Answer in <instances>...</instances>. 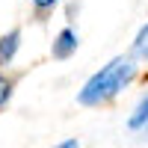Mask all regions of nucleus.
<instances>
[{
	"label": "nucleus",
	"instance_id": "f257e3e1",
	"mask_svg": "<svg viewBox=\"0 0 148 148\" xmlns=\"http://www.w3.org/2000/svg\"><path fill=\"white\" fill-rule=\"evenodd\" d=\"M133 77H136V62H133L130 56H116L113 62H107L98 74H92V77L86 80V86L77 95V101L86 104V107L104 104L110 98H116Z\"/></svg>",
	"mask_w": 148,
	"mask_h": 148
},
{
	"label": "nucleus",
	"instance_id": "f03ea898",
	"mask_svg": "<svg viewBox=\"0 0 148 148\" xmlns=\"http://www.w3.org/2000/svg\"><path fill=\"white\" fill-rule=\"evenodd\" d=\"M77 45H80V39H77V33H74L71 27L59 30L56 42H53V56H56V59H68L74 51H77Z\"/></svg>",
	"mask_w": 148,
	"mask_h": 148
},
{
	"label": "nucleus",
	"instance_id": "7ed1b4c3",
	"mask_svg": "<svg viewBox=\"0 0 148 148\" xmlns=\"http://www.w3.org/2000/svg\"><path fill=\"white\" fill-rule=\"evenodd\" d=\"M18 45H21V30H12L6 36H0V65H9L15 59Z\"/></svg>",
	"mask_w": 148,
	"mask_h": 148
},
{
	"label": "nucleus",
	"instance_id": "20e7f679",
	"mask_svg": "<svg viewBox=\"0 0 148 148\" xmlns=\"http://www.w3.org/2000/svg\"><path fill=\"white\" fill-rule=\"evenodd\" d=\"M145 125H148V98H142L139 107H136V113L130 116V127H133V130H139V127H145Z\"/></svg>",
	"mask_w": 148,
	"mask_h": 148
},
{
	"label": "nucleus",
	"instance_id": "39448f33",
	"mask_svg": "<svg viewBox=\"0 0 148 148\" xmlns=\"http://www.w3.org/2000/svg\"><path fill=\"white\" fill-rule=\"evenodd\" d=\"M133 53H136V56H142V59H148V24L139 30L136 42H133Z\"/></svg>",
	"mask_w": 148,
	"mask_h": 148
},
{
	"label": "nucleus",
	"instance_id": "423d86ee",
	"mask_svg": "<svg viewBox=\"0 0 148 148\" xmlns=\"http://www.w3.org/2000/svg\"><path fill=\"white\" fill-rule=\"evenodd\" d=\"M9 95H12V83L3 77V74H0V107H3V104L9 101Z\"/></svg>",
	"mask_w": 148,
	"mask_h": 148
},
{
	"label": "nucleus",
	"instance_id": "0eeeda50",
	"mask_svg": "<svg viewBox=\"0 0 148 148\" xmlns=\"http://www.w3.org/2000/svg\"><path fill=\"white\" fill-rule=\"evenodd\" d=\"M33 6L39 9V12H45V9H53V6H56V0H33Z\"/></svg>",
	"mask_w": 148,
	"mask_h": 148
},
{
	"label": "nucleus",
	"instance_id": "6e6552de",
	"mask_svg": "<svg viewBox=\"0 0 148 148\" xmlns=\"http://www.w3.org/2000/svg\"><path fill=\"white\" fill-rule=\"evenodd\" d=\"M56 148H80V142L77 139H65V142H59Z\"/></svg>",
	"mask_w": 148,
	"mask_h": 148
}]
</instances>
